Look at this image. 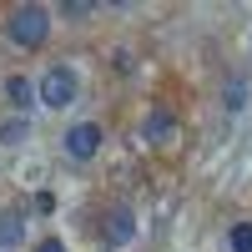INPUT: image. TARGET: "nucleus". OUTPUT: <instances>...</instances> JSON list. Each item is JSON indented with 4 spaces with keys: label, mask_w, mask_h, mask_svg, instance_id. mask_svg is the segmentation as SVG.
<instances>
[{
    "label": "nucleus",
    "mask_w": 252,
    "mask_h": 252,
    "mask_svg": "<svg viewBox=\"0 0 252 252\" xmlns=\"http://www.w3.org/2000/svg\"><path fill=\"white\" fill-rule=\"evenodd\" d=\"M40 101H46L51 111H66L76 101V71L71 66H51L46 76H40Z\"/></svg>",
    "instance_id": "nucleus-2"
},
{
    "label": "nucleus",
    "mask_w": 252,
    "mask_h": 252,
    "mask_svg": "<svg viewBox=\"0 0 252 252\" xmlns=\"http://www.w3.org/2000/svg\"><path fill=\"white\" fill-rule=\"evenodd\" d=\"M247 106V81H227V111H242Z\"/></svg>",
    "instance_id": "nucleus-9"
},
{
    "label": "nucleus",
    "mask_w": 252,
    "mask_h": 252,
    "mask_svg": "<svg viewBox=\"0 0 252 252\" xmlns=\"http://www.w3.org/2000/svg\"><path fill=\"white\" fill-rule=\"evenodd\" d=\"M96 152H101V126L96 121H76L66 131V157L71 161H91Z\"/></svg>",
    "instance_id": "nucleus-3"
},
{
    "label": "nucleus",
    "mask_w": 252,
    "mask_h": 252,
    "mask_svg": "<svg viewBox=\"0 0 252 252\" xmlns=\"http://www.w3.org/2000/svg\"><path fill=\"white\" fill-rule=\"evenodd\" d=\"M131 212H126V207H116V212H106V242L111 247H121V242H131Z\"/></svg>",
    "instance_id": "nucleus-5"
},
{
    "label": "nucleus",
    "mask_w": 252,
    "mask_h": 252,
    "mask_svg": "<svg viewBox=\"0 0 252 252\" xmlns=\"http://www.w3.org/2000/svg\"><path fill=\"white\" fill-rule=\"evenodd\" d=\"M227 242H232V252H252V222H237Z\"/></svg>",
    "instance_id": "nucleus-8"
},
{
    "label": "nucleus",
    "mask_w": 252,
    "mask_h": 252,
    "mask_svg": "<svg viewBox=\"0 0 252 252\" xmlns=\"http://www.w3.org/2000/svg\"><path fill=\"white\" fill-rule=\"evenodd\" d=\"M146 141H152V146H172V141H177L172 111H152V116H146Z\"/></svg>",
    "instance_id": "nucleus-4"
},
{
    "label": "nucleus",
    "mask_w": 252,
    "mask_h": 252,
    "mask_svg": "<svg viewBox=\"0 0 252 252\" xmlns=\"http://www.w3.org/2000/svg\"><path fill=\"white\" fill-rule=\"evenodd\" d=\"M35 252H66V247H61V242H56V237H46V242H40V247H35Z\"/></svg>",
    "instance_id": "nucleus-11"
},
{
    "label": "nucleus",
    "mask_w": 252,
    "mask_h": 252,
    "mask_svg": "<svg viewBox=\"0 0 252 252\" xmlns=\"http://www.w3.org/2000/svg\"><path fill=\"white\" fill-rule=\"evenodd\" d=\"M5 96L15 101V106H31V101H35V86H31L26 76H10V81H5Z\"/></svg>",
    "instance_id": "nucleus-7"
},
{
    "label": "nucleus",
    "mask_w": 252,
    "mask_h": 252,
    "mask_svg": "<svg viewBox=\"0 0 252 252\" xmlns=\"http://www.w3.org/2000/svg\"><path fill=\"white\" fill-rule=\"evenodd\" d=\"M46 35H51V10L46 5H20L10 15V40L15 46L35 51V46H46Z\"/></svg>",
    "instance_id": "nucleus-1"
},
{
    "label": "nucleus",
    "mask_w": 252,
    "mask_h": 252,
    "mask_svg": "<svg viewBox=\"0 0 252 252\" xmlns=\"http://www.w3.org/2000/svg\"><path fill=\"white\" fill-rule=\"evenodd\" d=\"M26 131H31V126H26V121H10V126H5V131H0V141H5V146H15V141H26Z\"/></svg>",
    "instance_id": "nucleus-10"
},
{
    "label": "nucleus",
    "mask_w": 252,
    "mask_h": 252,
    "mask_svg": "<svg viewBox=\"0 0 252 252\" xmlns=\"http://www.w3.org/2000/svg\"><path fill=\"white\" fill-rule=\"evenodd\" d=\"M20 242H26V222H20V212H0V247L15 252Z\"/></svg>",
    "instance_id": "nucleus-6"
}]
</instances>
